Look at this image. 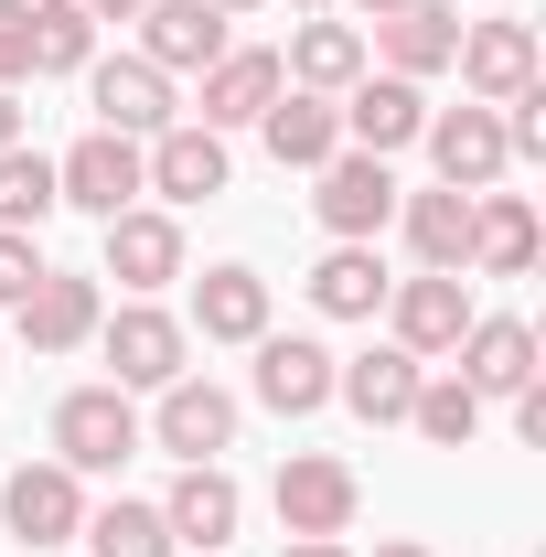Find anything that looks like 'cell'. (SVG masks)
<instances>
[{
  "label": "cell",
  "mask_w": 546,
  "mask_h": 557,
  "mask_svg": "<svg viewBox=\"0 0 546 557\" xmlns=\"http://www.w3.org/2000/svg\"><path fill=\"white\" fill-rule=\"evenodd\" d=\"M97 344H108V386H129V397H139V386L161 397L172 375H194V364H183V354H194V333H183L161 300H129V311H108V322H97Z\"/></svg>",
  "instance_id": "obj_1"
},
{
  "label": "cell",
  "mask_w": 546,
  "mask_h": 557,
  "mask_svg": "<svg viewBox=\"0 0 546 557\" xmlns=\"http://www.w3.org/2000/svg\"><path fill=\"white\" fill-rule=\"evenodd\" d=\"M311 183H322V194H311V214L333 225L343 247H375V236L397 225V172H386L375 150H333Z\"/></svg>",
  "instance_id": "obj_2"
},
{
  "label": "cell",
  "mask_w": 546,
  "mask_h": 557,
  "mask_svg": "<svg viewBox=\"0 0 546 557\" xmlns=\"http://www.w3.org/2000/svg\"><path fill=\"white\" fill-rule=\"evenodd\" d=\"M139 450V408H129V386H75L65 408H54V461H65L75 483L86 472H119Z\"/></svg>",
  "instance_id": "obj_3"
},
{
  "label": "cell",
  "mask_w": 546,
  "mask_h": 557,
  "mask_svg": "<svg viewBox=\"0 0 546 557\" xmlns=\"http://www.w3.org/2000/svg\"><path fill=\"white\" fill-rule=\"evenodd\" d=\"M353 504H364V483L333 450H289L278 461V536H353Z\"/></svg>",
  "instance_id": "obj_4"
},
{
  "label": "cell",
  "mask_w": 546,
  "mask_h": 557,
  "mask_svg": "<svg viewBox=\"0 0 546 557\" xmlns=\"http://www.w3.org/2000/svg\"><path fill=\"white\" fill-rule=\"evenodd\" d=\"M429 161H439V183H450V194H493V183H504V172H514V150H504V119H493V108H429Z\"/></svg>",
  "instance_id": "obj_5"
},
{
  "label": "cell",
  "mask_w": 546,
  "mask_h": 557,
  "mask_svg": "<svg viewBox=\"0 0 546 557\" xmlns=\"http://www.w3.org/2000/svg\"><path fill=\"white\" fill-rule=\"evenodd\" d=\"M86 108H97V129H119V139H161L183 119V108H172V75L139 65V54H97V65H86Z\"/></svg>",
  "instance_id": "obj_6"
},
{
  "label": "cell",
  "mask_w": 546,
  "mask_h": 557,
  "mask_svg": "<svg viewBox=\"0 0 546 557\" xmlns=\"http://www.w3.org/2000/svg\"><path fill=\"white\" fill-rule=\"evenodd\" d=\"M54 194H65L75 214H97V225H108V214H129L139 194H150V183H139V139H119V129H86L65 150V161H54Z\"/></svg>",
  "instance_id": "obj_7"
},
{
  "label": "cell",
  "mask_w": 546,
  "mask_h": 557,
  "mask_svg": "<svg viewBox=\"0 0 546 557\" xmlns=\"http://www.w3.org/2000/svg\"><path fill=\"white\" fill-rule=\"evenodd\" d=\"M0 525H11L22 547H75V525H86V483H75L65 461H22V472L0 483Z\"/></svg>",
  "instance_id": "obj_8"
},
{
  "label": "cell",
  "mask_w": 546,
  "mask_h": 557,
  "mask_svg": "<svg viewBox=\"0 0 546 557\" xmlns=\"http://www.w3.org/2000/svg\"><path fill=\"white\" fill-rule=\"evenodd\" d=\"M333 119H343V150H375V161H386V150H408V139L429 129V97H418L408 75H353L333 97Z\"/></svg>",
  "instance_id": "obj_9"
},
{
  "label": "cell",
  "mask_w": 546,
  "mask_h": 557,
  "mask_svg": "<svg viewBox=\"0 0 546 557\" xmlns=\"http://www.w3.org/2000/svg\"><path fill=\"white\" fill-rule=\"evenodd\" d=\"M139 440H161V450H183V461H214V450H236V397H225L214 375H172Z\"/></svg>",
  "instance_id": "obj_10"
},
{
  "label": "cell",
  "mask_w": 546,
  "mask_h": 557,
  "mask_svg": "<svg viewBox=\"0 0 546 557\" xmlns=\"http://www.w3.org/2000/svg\"><path fill=\"white\" fill-rule=\"evenodd\" d=\"M139 183H150L161 205H214V194H225V139L194 129V119H172L161 139H139Z\"/></svg>",
  "instance_id": "obj_11"
},
{
  "label": "cell",
  "mask_w": 546,
  "mask_h": 557,
  "mask_svg": "<svg viewBox=\"0 0 546 557\" xmlns=\"http://www.w3.org/2000/svg\"><path fill=\"white\" fill-rule=\"evenodd\" d=\"M11 322H22V344H33V354H75V344H97L108 300H97V278H86V269H44V278H33V300H22Z\"/></svg>",
  "instance_id": "obj_12"
},
{
  "label": "cell",
  "mask_w": 546,
  "mask_h": 557,
  "mask_svg": "<svg viewBox=\"0 0 546 557\" xmlns=\"http://www.w3.org/2000/svg\"><path fill=\"white\" fill-rule=\"evenodd\" d=\"M450 354H461L450 375H461L472 397H525V386H536V322H514V311H493V322L472 311V333Z\"/></svg>",
  "instance_id": "obj_13"
},
{
  "label": "cell",
  "mask_w": 546,
  "mask_h": 557,
  "mask_svg": "<svg viewBox=\"0 0 546 557\" xmlns=\"http://www.w3.org/2000/svg\"><path fill=\"white\" fill-rule=\"evenodd\" d=\"M418 375H429V364H418L408 344L333 354V397H343L353 418H364V429H408V397H418Z\"/></svg>",
  "instance_id": "obj_14"
},
{
  "label": "cell",
  "mask_w": 546,
  "mask_h": 557,
  "mask_svg": "<svg viewBox=\"0 0 546 557\" xmlns=\"http://www.w3.org/2000/svg\"><path fill=\"white\" fill-rule=\"evenodd\" d=\"M278 86H289V75H278L269 44H225V54L204 65V119H194V129H214V139H225V129H258Z\"/></svg>",
  "instance_id": "obj_15"
},
{
  "label": "cell",
  "mask_w": 546,
  "mask_h": 557,
  "mask_svg": "<svg viewBox=\"0 0 546 557\" xmlns=\"http://www.w3.org/2000/svg\"><path fill=\"white\" fill-rule=\"evenodd\" d=\"M97 236H108V278H119L129 300H150V289H172V278H183V225H172V214L129 205V214H108Z\"/></svg>",
  "instance_id": "obj_16"
},
{
  "label": "cell",
  "mask_w": 546,
  "mask_h": 557,
  "mask_svg": "<svg viewBox=\"0 0 546 557\" xmlns=\"http://www.w3.org/2000/svg\"><path fill=\"white\" fill-rule=\"evenodd\" d=\"M214 54H225V11L214 0H139V65L204 75Z\"/></svg>",
  "instance_id": "obj_17"
},
{
  "label": "cell",
  "mask_w": 546,
  "mask_h": 557,
  "mask_svg": "<svg viewBox=\"0 0 546 557\" xmlns=\"http://www.w3.org/2000/svg\"><path fill=\"white\" fill-rule=\"evenodd\" d=\"M386 322H397V344L429 364V354H450L461 333H472V289H461V278H439V269H418V278L386 289Z\"/></svg>",
  "instance_id": "obj_18"
},
{
  "label": "cell",
  "mask_w": 546,
  "mask_h": 557,
  "mask_svg": "<svg viewBox=\"0 0 546 557\" xmlns=\"http://www.w3.org/2000/svg\"><path fill=\"white\" fill-rule=\"evenodd\" d=\"M450 65H461V86H472L482 108H504V97L536 86V33H525V22H461Z\"/></svg>",
  "instance_id": "obj_19"
},
{
  "label": "cell",
  "mask_w": 546,
  "mask_h": 557,
  "mask_svg": "<svg viewBox=\"0 0 546 557\" xmlns=\"http://www.w3.org/2000/svg\"><path fill=\"white\" fill-rule=\"evenodd\" d=\"M236 515H247V493H236V472L225 461H183V483L161 493V525H172V547H225L236 536Z\"/></svg>",
  "instance_id": "obj_20"
},
{
  "label": "cell",
  "mask_w": 546,
  "mask_h": 557,
  "mask_svg": "<svg viewBox=\"0 0 546 557\" xmlns=\"http://www.w3.org/2000/svg\"><path fill=\"white\" fill-rule=\"evenodd\" d=\"M258 397H269L278 418L333 408V354L311 344V333H258Z\"/></svg>",
  "instance_id": "obj_21"
},
{
  "label": "cell",
  "mask_w": 546,
  "mask_h": 557,
  "mask_svg": "<svg viewBox=\"0 0 546 557\" xmlns=\"http://www.w3.org/2000/svg\"><path fill=\"white\" fill-rule=\"evenodd\" d=\"M258 139H269L278 172H322V161L343 150V119H333V97H311V86H278L269 119H258Z\"/></svg>",
  "instance_id": "obj_22"
},
{
  "label": "cell",
  "mask_w": 546,
  "mask_h": 557,
  "mask_svg": "<svg viewBox=\"0 0 546 557\" xmlns=\"http://www.w3.org/2000/svg\"><path fill=\"white\" fill-rule=\"evenodd\" d=\"M450 44H461V11L450 0H418V11H386L375 33H364V54H386V75H439L450 65Z\"/></svg>",
  "instance_id": "obj_23"
},
{
  "label": "cell",
  "mask_w": 546,
  "mask_h": 557,
  "mask_svg": "<svg viewBox=\"0 0 546 557\" xmlns=\"http://www.w3.org/2000/svg\"><path fill=\"white\" fill-rule=\"evenodd\" d=\"M397 214H408V247H418V269H439V278H472V194L429 183V194H397Z\"/></svg>",
  "instance_id": "obj_24"
},
{
  "label": "cell",
  "mask_w": 546,
  "mask_h": 557,
  "mask_svg": "<svg viewBox=\"0 0 546 557\" xmlns=\"http://www.w3.org/2000/svg\"><path fill=\"white\" fill-rule=\"evenodd\" d=\"M183 333H204V344H258V333H269V278L258 269H204Z\"/></svg>",
  "instance_id": "obj_25"
},
{
  "label": "cell",
  "mask_w": 546,
  "mask_h": 557,
  "mask_svg": "<svg viewBox=\"0 0 546 557\" xmlns=\"http://www.w3.org/2000/svg\"><path fill=\"white\" fill-rule=\"evenodd\" d=\"M364 65H375V54H364V22H300V33H289V54H278V75H289V86H311V97H343Z\"/></svg>",
  "instance_id": "obj_26"
},
{
  "label": "cell",
  "mask_w": 546,
  "mask_h": 557,
  "mask_svg": "<svg viewBox=\"0 0 546 557\" xmlns=\"http://www.w3.org/2000/svg\"><path fill=\"white\" fill-rule=\"evenodd\" d=\"M386 289H397V278H386V258L333 236V258L311 269V311H322V322H375V311H386Z\"/></svg>",
  "instance_id": "obj_27"
},
{
  "label": "cell",
  "mask_w": 546,
  "mask_h": 557,
  "mask_svg": "<svg viewBox=\"0 0 546 557\" xmlns=\"http://www.w3.org/2000/svg\"><path fill=\"white\" fill-rule=\"evenodd\" d=\"M472 269L482 278H525L536 269V205H525V194H472Z\"/></svg>",
  "instance_id": "obj_28"
},
{
  "label": "cell",
  "mask_w": 546,
  "mask_h": 557,
  "mask_svg": "<svg viewBox=\"0 0 546 557\" xmlns=\"http://www.w3.org/2000/svg\"><path fill=\"white\" fill-rule=\"evenodd\" d=\"M408 429L429 440V450H472V440H482V397L461 386V375H418V397H408Z\"/></svg>",
  "instance_id": "obj_29"
},
{
  "label": "cell",
  "mask_w": 546,
  "mask_h": 557,
  "mask_svg": "<svg viewBox=\"0 0 546 557\" xmlns=\"http://www.w3.org/2000/svg\"><path fill=\"white\" fill-rule=\"evenodd\" d=\"M97 65V22L75 0H33V75H86Z\"/></svg>",
  "instance_id": "obj_30"
},
{
  "label": "cell",
  "mask_w": 546,
  "mask_h": 557,
  "mask_svg": "<svg viewBox=\"0 0 546 557\" xmlns=\"http://www.w3.org/2000/svg\"><path fill=\"white\" fill-rule=\"evenodd\" d=\"M75 536H86L97 557H172V525H161V504H129V493H119V504H97Z\"/></svg>",
  "instance_id": "obj_31"
},
{
  "label": "cell",
  "mask_w": 546,
  "mask_h": 557,
  "mask_svg": "<svg viewBox=\"0 0 546 557\" xmlns=\"http://www.w3.org/2000/svg\"><path fill=\"white\" fill-rule=\"evenodd\" d=\"M54 205H65V194H54V161L11 139V150H0V225H11V236H33Z\"/></svg>",
  "instance_id": "obj_32"
},
{
  "label": "cell",
  "mask_w": 546,
  "mask_h": 557,
  "mask_svg": "<svg viewBox=\"0 0 546 557\" xmlns=\"http://www.w3.org/2000/svg\"><path fill=\"white\" fill-rule=\"evenodd\" d=\"M493 119H504V150H514V161H546V86H525V97H504Z\"/></svg>",
  "instance_id": "obj_33"
},
{
  "label": "cell",
  "mask_w": 546,
  "mask_h": 557,
  "mask_svg": "<svg viewBox=\"0 0 546 557\" xmlns=\"http://www.w3.org/2000/svg\"><path fill=\"white\" fill-rule=\"evenodd\" d=\"M0 86H33V0H0Z\"/></svg>",
  "instance_id": "obj_34"
},
{
  "label": "cell",
  "mask_w": 546,
  "mask_h": 557,
  "mask_svg": "<svg viewBox=\"0 0 546 557\" xmlns=\"http://www.w3.org/2000/svg\"><path fill=\"white\" fill-rule=\"evenodd\" d=\"M33 278H44V247L0 225V311H22V300H33Z\"/></svg>",
  "instance_id": "obj_35"
},
{
  "label": "cell",
  "mask_w": 546,
  "mask_h": 557,
  "mask_svg": "<svg viewBox=\"0 0 546 557\" xmlns=\"http://www.w3.org/2000/svg\"><path fill=\"white\" fill-rule=\"evenodd\" d=\"M514 440H536V450H546V386H525V397H514Z\"/></svg>",
  "instance_id": "obj_36"
},
{
  "label": "cell",
  "mask_w": 546,
  "mask_h": 557,
  "mask_svg": "<svg viewBox=\"0 0 546 557\" xmlns=\"http://www.w3.org/2000/svg\"><path fill=\"white\" fill-rule=\"evenodd\" d=\"M278 557H353V547H343V536H289Z\"/></svg>",
  "instance_id": "obj_37"
},
{
  "label": "cell",
  "mask_w": 546,
  "mask_h": 557,
  "mask_svg": "<svg viewBox=\"0 0 546 557\" xmlns=\"http://www.w3.org/2000/svg\"><path fill=\"white\" fill-rule=\"evenodd\" d=\"M86 22H139V0H75Z\"/></svg>",
  "instance_id": "obj_38"
},
{
  "label": "cell",
  "mask_w": 546,
  "mask_h": 557,
  "mask_svg": "<svg viewBox=\"0 0 546 557\" xmlns=\"http://www.w3.org/2000/svg\"><path fill=\"white\" fill-rule=\"evenodd\" d=\"M22 139V86H0V150Z\"/></svg>",
  "instance_id": "obj_39"
},
{
  "label": "cell",
  "mask_w": 546,
  "mask_h": 557,
  "mask_svg": "<svg viewBox=\"0 0 546 557\" xmlns=\"http://www.w3.org/2000/svg\"><path fill=\"white\" fill-rule=\"evenodd\" d=\"M375 557H429V547H418V536H375Z\"/></svg>",
  "instance_id": "obj_40"
},
{
  "label": "cell",
  "mask_w": 546,
  "mask_h": 557,
  "mask_svg": "<svg viewBox=\"0 0 546 557\" xmlns=\"http://www.w3.org/2000/svg\"><path fill=\"white\" fill-rule=\"evenodd\" d=\"M353 11H364V22H386V11H418V0H353Z\"/></svg>",
  "instance_id": "obj_41"
},
{
  "label": "cell",
  "mask_w": 546,
  "mask_h": 557,
  "mask_svg": "<svg viewBox=\"0 0 546 557\" xmlns=\"http://www.w3.org/2000/svg\"><path fill=\"white\" fill-rule=\"evenodd\" d=\"M214 11H225V22H236V11H258V0H214Z\"/></svg>",
  "instance_id": "obj_42"
},
{
  "label": "cell",
  "mask_w": 546,
  "mask_h": 557,
  "mask_svg": "<svg viewBox=\"0 0 546 557\" xmlns=\"http://www.w3.org/2000/svg\"><path fill=\"white\" fill-rule=\"evenodd\" d=\"M289 11H322V0H289Z\"/></svg>",
  "instance_id": "obj_43"
}]
</instances>
